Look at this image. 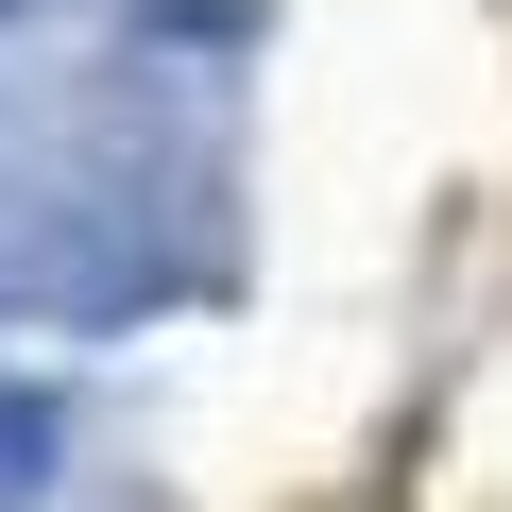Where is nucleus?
<instances>
[{
	"label": "nucleus",
	"instance_id": "f257e3e1",
	"mask_svg": "<svg viewBox=\"0 0 512 512\" xmlns=\"http://www.w3.org/2000/svg\"><path fill=\"white\" fill-rule=\"evenodd\" d=\"M52 478V393H18V376H0V512H18Z\"/></svg>",
	"mask_w": 512,
	"mask_h": 512
}]
</instances>
